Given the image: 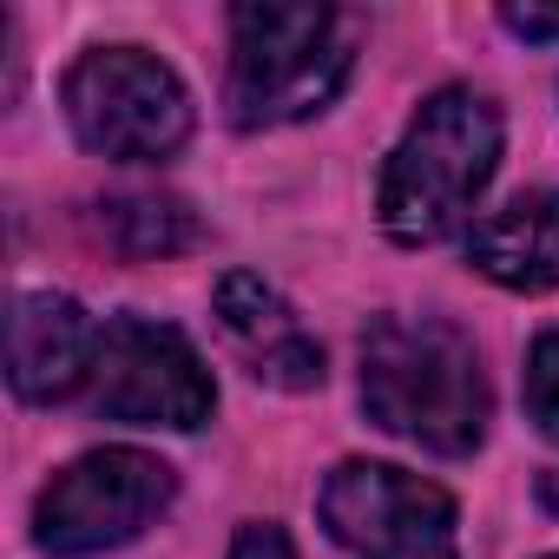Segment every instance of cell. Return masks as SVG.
<instances>
[{
	"label": "cell",
	"mask_w": 559,
	"mask_h": 559,
	"mask_svg": "<svg viewBox=\"0 0 559 559\" xmlns=\"http://www.w3.org/2000/svg\"><path fill=\"white\" fill-rule=\"evenodd\" d=\"M99 336L86 310L60 290H27L14 297L8 317V382L21 402H67L80 382H93Z\"/></svg>",
	"instance_id": "obj_8"
},
{
	"label": "cell",
	"mask_w": 559,
	"mask_h": 559,
	"mask_svg": "<svg viewBox=\"0 0 559 559\" xmlns=\"http://www.w3.org/2000/svg\"><path fill=\"white\" fill-rule=\"evenodd\" d=\"M526 415L539 421L546 441H559V330H546L526 349Z\"/></svg>",
	"instance_id": "obj_12"
},
{
	"label": "cell",
	"mask_w": 559,
	"mask_h": 559,
	"mask_svg": "<svg viewBox=\"0 0 559 559\" xmlns=\"http://www.w3.org/2000/svg\"><path fill=\"white\" fill-rule=\"evenodd\" d=\"M539 500H546V507L559 513V474H546V480H539Z\"/></svg>",
	"instance_id": "obj_15"
},
{
	"label": "cell",
	"mask_w": 559,
	"mask_h": 559,
	"mask_svg": "<svg viewBox=\"0 0 559 559\" xmlns=\"http://www.w3.org/2000/svg\"><path fill=\"white\" fill-rule=\"evenodd\" d=\"M362 408L395 441L474 454L487 435V376L474 343L441 317H376L362 330Z\"/></svg>",
	"instance_id": "obj_1"
},
{
	"label": "cell",
	"mask_w": 559,
	"mask_h": 559,
	"mask_svg": "<svg viewBox=\"0 0 559 559\" xmlns=\"http://www.w3.org/2000/svg\"><path fill=\"white\" fill-rule=\"evenodd\" d=\"M178 493V474L145 454V448H99L80 454L67 474H53V487L34 507V539L53 559H86L106 546L139 539Z\"/></svg>",
	"instance_id": "obj_5"
},
{
	"label": "cell",
	"mask_w": 559,
	"mask_h": 559,
	"mask_svg": "<svg viewBox=\"0 0 559 559\" xmlns=\"http://www.w3.org/2000/svg\"><path fill=\"white\" fill-rule=\"evenodd\" d=\"M230 559H297V552H290L284 526H243L237 546H230Z\"/></svg>",
	"instance_id": "obj_14"
},
{
	"label": "cell",
	"mask_w": 559,
	"mask_h": 559,
	"mask_svg": "<svg viewBox=\"0 0 559 559\" xmlns=\"http://www.w3.org/2000/svg\"><path fill=\"white\" fill-rule=\"evenodd\" d=\"M507 34L520 40H539V47H559V8H500Z\"/></svg>",
	"instance_id": "obj_13"
},
{
	"label": "cell",
	"mask_w": 559,
	"mask_h": 559,
	"mask_svg": "<svg viewBox=\"0 0 559 559\" xmlns=\"http://www.w3.org/2000/svg\"><path fill=\"white\" fill-rule=\"evenodd\" d=\"M356 67V21L336 8L250 0L230 8V119L243 132L323 112Z\"/></svg>",
	"instance_id": "obj_3"
},
{
	"label": "cell",
	"mask_w": 559,
	"mask_h": 559,
	"mask_svg": "<svg viewBox=\"0 0 559 559\" xmlns=\"http://www.w3.org/2000/svg\"><path fill=\"white\" fill-rule=\"evenodd\" d=\"M467 263L507 290H559V191H520L467 230Z\"/></svg>",
	"instance_id": "obj_10"
},
{
	"label": "cell",
	"mask_w": 559,
	"mask_h": 559,
	"mask_svg": "<svg viewBox=\"0 0 559 559\" xmlns=\"http://www.w3.org/2000/svg\"><path fill=\"white\" fill-rule=\"evenodd\" d=\"M93 408L132 428H204L217 408L211 369L158 317H112L93 362Z\"/></svg>",
	"instance_id": "obj_6"
},
{
	"label": "cell",
	"mask_w": 559,
	"mask_h": 559,
	"mask_svg": "<svg viewBox=\"0 0 559 559\" xmlns=\"http://www.w3.org/2000/svg\"><path fill=\"white\" fill-rule=\"evenodd\" d=\"M493 165H500V106L474 86H441L435 99H421L402 145L382 165V191H376L382 230L395 243L454 237L474 198L487 191Z\"/></svg>",
	"instance_id": "obj_2"
},
{
	"label": "cell",
	"mask_w": 559,
	"mask_h": 559,
	"mask_svg": "<svg viewBox=\"0 0 559 559\" xmlns=\"http://www.w3.org/2000/svg\"><path fill=\"white\" fill-rule=\"evenodd\" d=\"M546 559H559V552H546Z\"/></svg>",
	"instance_id": "obj_16"
},
{
	"label": "cell",
	"mask_w": 559,
	"mask_h": 559,
	"mask_svg": "<svg viewBox=\"0 0 559 559\" xmlns=\"http://www.w3.org/2000/svg\"><path fill=\"white\" fill-rule=\"evenodd\" d=\"M217 317H224V330L243 343L257 382H270V389H317V382H323V349L297 330L290 304L276 297L263 276L230 270L224 284H217Z\"/></svg>",
	"instance_id": "obj_9"
},
{
	"label": "cell",
	"mask_w": 559,
	"mask_h": 559,
	"mask_svg": "<svg viewBox=\"0 0 559 559\" xmlns=\"http://www.w3.org/2000/svg\"><path fill=\"white\" fill-rule=\"evenodd\" d=\"M323 526L356 559H461L454 552V493L382 467V461H343L323 480Z\"/></svg>",
	"instance_id": "obj_7"
},
{
	"label": "cell",
	"mask_w": 559,
	"mask_h": 559,
	"mask_svg": "<svg viewBox=\"0 0 559 559\" xmlns=\"http://www.w3.org/2000/svg\"><path fill=\"white\" fill-rule=\"evenodd\" d=\"M67 126L99 158H171L191 139V93L178 73L145 47H93L73 60L67 86Z\"/></svg>",
	"instance_id": "obj_4"
},
{
	"label": "cell",
	"mask_w": 559,
	"mask_h": 559,
	"mask_svg": "<svg viewBox=\"0 0 559 559\" xmlns=\"http://www.w3.org/2000/svg\"><path fill=\"white\" fill-rule=\"evenodd\" d=\"M99 230L126 257H171L198 237V224L178 198H112V204H99Z\"/></svg>",
	"instance_id": "obj_11"
}]
</instances>
